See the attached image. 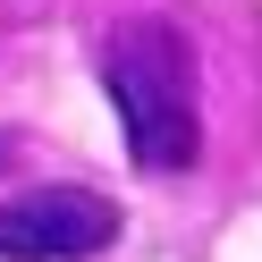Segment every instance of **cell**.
Segmentation results:
<instances>
[{"label": "cell", "instance_id": "cell-3", "mask_svg": "<svg viewBox=\"0 0 262 262\" xmlns=\"http://www.w3.org/2000/svg\"><path fill=\"white\" fill-rule=\"evenodd\" d=\"M9 161H17V136H9V127H0V169H9Z\"/></svg>", "mask_w": 262, "mask_h": 262}, {"label": "cell", "instance_id": "cell-2", "mask_svg": "<svg viewBox=\"0 0 262 262\" xmlns=\"http://www.w3.org/2000/svg\"><path fill=\"white\" fill-rule=\"evenodd\" d=\"M119 245V203L93 186H34L0 194V262H85Z\"/></svg>", "mask_w": 262, "mask_h": 262}, {"label": "cell", "instance_id": "cell-1", "mask_svg": "<svg viewBox=\"0 0 262 262\" xmlns=\"http://www.w3.org/2000/svg\"><path fill=\"white\" fill-rule=\"evenodd\" d=\"M102 93L119 110L136 169L178 178L203 161V76H194V42L169 17H119L102 34Z\"/></svg>", "mask_w": 262, "mask_h": 262}]
</instances>
